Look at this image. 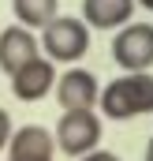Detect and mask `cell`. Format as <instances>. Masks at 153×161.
Listing matches in <instances>:
<instances>
[{
	"label": "cell",
	"mask_w": 153,
	"mask_h": 161,
	"mask_svg": "<svg viewBox=\"0 0 153 161\" xmlns=\"http://www.w3.org/2000/svg\"><path fill=\"white\" fill-rule=\"evenodd\" d=\"M11 131H15V127H11V116H8V113L0 109V150L8 146V139H11Z\"/></svg>",
	"instance_id": "11"
},
{
	"label": "cell",
	"mask_w": 153,
	"mask_h": 161,
	"mask_svg": "<svg viewBox=\"0 0 153 161\" xmlns=\"http://www.w3.org/2000/svg\"><path fill=\"white\" fill-rule=\"evenodd\" d=\"M146 161H153V139H150V146H146Z\"/></svg>",
	"instance_id": "14"
},
{
	"label": "cell",
	"mask_w": 153,
	"mask_h": 161,
	"mask_svg": "<svg viewBox=\"0 0 153 161\" xmlns=\"http://www.w3.org/2000/svg\"><path fill=\"white\" fill-rule=\"evenodd\" d=\"M11 11H15L19 26L38 34L41 26H49L60 15V0H11Z\"/></svg>",
	"instance_id": "10"
},
{
	"label": "cell",
	"mask_w": 153,
	"mask_h": 161,
	"mask_svg": "<svg viewBox=\"0 0 153 161\" xmlns=\"http://www.w3.org/2000/svg\"><path fill=\"white\" fill-rule=\"evenodd\" d=\"M82 161H119V158H116L112 150H101V146H97V150H90V154H86Z\"/></svg>",
	"instance_id": "12"
},
{
	"label": "cell",
	"mask_w": 153,
	"mask_h": 161,
	"mask_svg": "<svg viewBox=\"0 0 153 161\" xmlns=\"http://www.w3.org/2000/svg\"><path fill=\"white\" fill-rule=\"evenodd\" d=\"M52 154H56L52 131L41 124H23L8 139V161H52Z\"/></svg>",
	"instance_id": "7"
},
{
	"label": "cell",
	"mask_w": 153,
	"mask_h": 161,
	"mask_svg": "<svg viewBox=\"0 0 153 161\" xmlns=\"http://www.w3.org/2000/svg\"><path fill=\"white\" fill-rule=\"evenodd\" d=\"M135 15V0H82V23L93 30H119Z\"/></svg>",
	"instance_id": "9"
},
{
	"label": "cell",
	"mask_w": 153,
	"mask_h": 161,
	"mask_svg": "<svg viewBox=\"0 0 153 161\" xmlns=\"http://www.w3.org/2000/svg\"><path fill=\"white\" fill-rule=\"evenodd\" d=\"M56 150H64L67 158H86L90 150L101 146V116L93 109H71L60 113L56 131H52Z\"/></svg>",
	"instance_id": "3"
},
{
	"label": "cell",
	"mask_w": 153,
	"mask_h": 161,
	"mask_svg": "<svg viewBox=\"0 0 153 161\" xmlns=\"http://www.w3.org/2000/svg\"><path fill=\"white\" fill-rule=\"evenodd\" d=\"M112 60L123 71H150L153 68V23H127L112 38Z\"/></svg>",
	"instance_id": "4"
},
{
	"label": "cell",
	"mask_w": 153,
	"mask_h": 161,
	"mask_svg": "<svg viewBox=\"0 0 153 161\" xmlns=\"http://www.w3.org/2000/svg\"><path fill=\"white\" fill-rule=\"evenodd\" d=\"M97 105L108 120H135V116L153 113V75L127 71V75L112 79L108 86H101Z\"/></svg>",
	"instance_id": "1"
},
{
	"label": "cell",
	"mask_w": 153,
	"mask_h": 161,
	"mask_svg": "<svg viewBox=\"0 0 153 161\" xmlns=\"http://www.w3.org/2000/svg\"><path fill=\"white\" fill-rule=\"evenodd\" d=\"M38 56H41V45H38V34L34 30H26L19 23L0 30V71L4 75H15L19 68H26Z\"/></svg>",
	"instance_id": "6"
},
{
	"label": "cell",
	"mask_w": 153,
	"mask_h": 161,
	"mask_svg": "<svg viewBox=\"0 0 153 161\" xmlns=\"http://www.w3.org/2000/svg\"><path fill=\"white\" fill-rule=\"evenodd\" d=\"M56 101L64 105V113H71V109H93L97 105V94H101V82L93 71H86V68H71V71H64V75H56Z\"/></svg>",
	"instance_id": "5"
},
{
	"label": "cell",
	"mask_w": 153,
	"mask_h": 161,
	"mask_svg": "<svg viewBox=\"0 0 153 161\" xmlns=\"http://www.w3.org/2000/svg\"><path fill=\"white\" fill-rule=\"evenodd\" d=\"M38 45L52 64H78L90 49V26L75 15H56L49 26H41Z\"/></svg>",
	"instance_id": "2"
},
{
	"label": "cell",
	"mask_w": 153,
	"mask_h": 161,
	"mask_svg": "<svg viewBox=\"0 0 153 161\" xmlns=\"http://www.w3.org/2000/svg\"><path fill=\"white\" fill-rule=\"evenodd\" d=\"M52 86H56V64L45 56L30 60L26 68H19L11 75V94L19 101H41L45 94H52Z\"/></svg>",
	"instance_id": "8"
},
{
	"label": "cell",
	"mask_w": 153,
	"mask_h": 161,
	"mask_svg": "<svg viewBox=\"0 0 153 161\" xmlns=\"http://www.w3.org/2000/svg\"><path fill=\"white\" fill-rule=\"evenodd\" d=\"M135 8H146V11H153V0H135Z\"/></svg>",
	"instance_id": "13"
}]
</instances>
